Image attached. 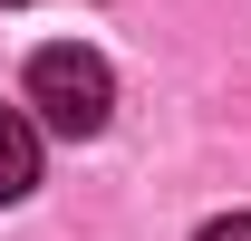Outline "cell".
<instances>
[{
    "label": "cell",
    "instance_id": "1",
    "mask_svg": "<svg viewBox=\"0 0 251 241\" xmlns=\"http://www.w3.org/2000/svg\"><path fill=\"white\" fill-rule=\"evenodd\" d=\"M29 106L39 125H58V135H97V125L116 116V77H106V58L97 48H39L29 58Z\"/></svg>",
    "mask_w": 251,
    "mask_h": 241
},
{
    "label": "cell",
    "instance_id": "2",
    "mask_svg": "<svg viewBox=\"0 0 251 241\" xmlns=\"http://www.w3.org/2000/svg\"><path fill=\"white\" fill-rule=\"evenodd\" d=\"M29 183H39V125L20 106H0V203H20Z\"/></svg>",
    "mask_w": 251,
    "mask_h": 241
},
{
    "label": "cell",
    "instance_id": "3",
    "mask_svg": "<svg viewBox=\"0 0 251 241\" xmlns=\"http://www.w3.org/2000/svg\"><path fill=\"white\" fill-rule=\"evenodd\" d=\"M193 241H251V212H222V222H203Z\"/></svg>",
    "mask_w": 251,
    "mask_h": 241
}]
</instances>
